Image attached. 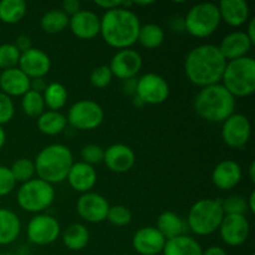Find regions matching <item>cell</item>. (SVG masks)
<instances>
[{
	"mask_svg": "<svg viewBox=\"0 0 255 255\" xmlns=\"http://www.w3.org/2000/svg\"><path fill=\"white\" fill-rule=\"evenodd\" d=\"M61 234V226L55 217L40 213L30 219L26 227V236L35 246H49L56 242Z\"/></svg>",
	"mask_w": 255,
	"mask_h": 255,
	"instance_id": "obj_11",
	"label": "cell"
},
{
	"mask_svg": "<svg viewBox=\"0 0 255 255\" xmlns=\"http://www.w3.org/2000/svg\"><path fill=\"white\" fill-rule=\"evenodd\" d=\"M227 60L213 44H203L193 47L184 60V74L189 82L201 89L221 84Z\"/></svg>",
	"mask_w": 255,
	"mask_h": 255,
	"instance_id": "obj_1",
	"label": "cell"
},
{
	"mask_svg": "<svg viewBox=\"0 0 255 255\" xmlns=\"http://www.w3.org/2000/svg\"><path fill=\"white\" fill-rule=\"evenodd\" d=\"M90 232L86 226L81 223H74L67 227L62 233V243L69 251H82L89 244Z\"/></svg>",
	"mask_w": 255,
	"mask_h": 255,
	"instance_id": "obj_29",
	"label": "cell"
},
{
	"mask_svg": "<svg viewBox=\"0 0 255 255\" xmlns=\"http://www.w3.org/2000/svg\"><path fill=\"white\" fill-rule=\"evenodd\" d=\"M0 255H11V254H9V253H0Z\"/></svg>",
	"mask_w": 255,
	"mask_h": 255,
	"instance_id": "obj_54",
	"label": "cell"
},
{
	"mask_svg": "<svg viewBox=\"0 0 255 255\" xmlns=\"http://www.w3.org/2000/svg\"><path fill=\"white\" fill-rule=\"evenodd\" d=\"M222 125V138L227 146L238 149L248 144L252 136V125L246 115H231Z\"/></svg>",
	"mask_w": 255,
	"mask_h": 255,
	"instance_id": "obj_12",
	"label": "cell"
},
{
	"mask_svg": "<svg viewBox=\"0 0 255 255\" xmlns=\"http://www.w3.org/2000/svg\"><path fill=\"white\" fill-rule=\"evenodd\" d=\"M21 232V222L11 209L0 208V246L14 243Z\"/></svg>",
	"mask_w": 255,
	"mask_h": 255,
	"instance_id": "obj_25",
	"label": "cell"
},
{
	"mask_svg": "<svg viewBox=\"0 0 255 255\" xmlns=\"http://www.w3.org/2000/svg\"><path fill=\"white\" fill-rule=\"evenodd\" d=\"M244 32H246L248 39L252 41V44L255 45V17H252V19L248 20L247 30Z\"/></svg>",
	"mask_w": 255,
	"mask_h": 255,
	"instance_id": "obj_48",
	"label": "cell"
},
{
	"mask_svg": "<svg viewBox=\"0 0 255 255\" xmlns=\"http://www.w3.org/2000/svg\"><path fill=\"white\" fill-rule=\"evenodd\" d=\"M248 176H249V179H251L252 183H254L255 182V162L254 161H252L251 164H249Z\"/></svg>",
	"mask_w": 255,
	"mask_h": 255,
	"instance_id": "obj_51",
	"label": "cell"
},
{
	"mask_svg": "<svg viewBox=\"0 0 255 255\" xmlns=\"http://www.w3.org/2000/svg\"><path fill=\"white\" fill-rule=\"evenodd\" d=\"M42 97L45 107H47L50 111H60L66 105L69 95L66 87L61 82H50L42 92Z\"/></svg>",
	"mask_w": 255,
	"mask_h": 255,
	"instance_id": "obj_32",
	"label": "cell"
},
{
	"mask_svg": "<svg viewBox=\"0 0 255 255\" xmlns=\"http://www.w3.org/2000/svg\"><path fill=\"white\" fill-rule=\"evenodd\" d=\"M104 163L114 173H126L136 163V154L127 144L115 143L105 149Z\"/></svg>",
	"mask_w": 255,
	"mask_h": 255,
	"instance_id": "obj_18",
	"label": "cell"
},
{
	"mask_svg": "<svg viewBox=\"0 0 255 255\" xmlns=\"http://www.w3.org/2000/svg\"><path fill=\"white\" fill-rule=\"evenodd\" d=\"M236 110V97L222 84L201 89L194 99V111L201 119L223 124Z\"/></svg>",
	"mask_w": 255,
	"mask_h": 255,
	"instance_id": "obj_3",
	"label": "cell"
},
{
	"mask_svg": "<svg viewBox=\"0 0 255 255\" xmlns=\"http://www.w3.org/2000/svg\"><path fill=\"white\" fill-rule=\"evenodd\" d=\"M70 17L61 9L49 10L42 15L40 26L47 34H60L69 27Z\"/></svg>",
	"mask_w": 255,
	"mask_h": 255,
	"instance_id": "obj_33",
	"label": "cell"
},
{
	"mask_svg": "<svg viewBox=\"0 0 255 255\" xmlns=\"http://www.w3.org/2000/svg\"><path fill=\"white\" fill-rule=\"evenodd\" d=\"M104 154H105V148H102L101 146L95 143L86 144V146L82 147L81 149V159L85 163L90 164V166L94 167L95 164H99L101 162H104Z\"/></svg>",
	"mask_w": 255,
	"mask_h": 255,
	"instance_id": "obj_40",
	"label": "cell"
},
{
	"mask_svg": "<svg viewBox=\"0 0 255 255\" xmlns=\"http://www.w3.org/2000/svg\"><path fill=\"white\" fill-rule=\"evenodd\" d=\"M247 204H248V211L251 213H255V192L253 191L251 196L247 198Z\"/></svg>",
	"mask_w": 255,
	"mask_h": 255,
	"instance_id": "obj_50",
	"label": "cell"
},
{
	"mask_svg": "<svg viewBox=\"0 0 255 255\" xmlns=\"http://www.w3.org/2000/svg\"><path fill=\"white\" fill-rule=\"evenodd\" d=\"M37 128L46 136H57L62 133L67 127V120L60 111L45 110L36 120Z\"/></svg>",
	"mask_w": 255,
	"mask_h": 255,
	"instance_id": "obj_28",
	"label": "cell"
},
{
	"mask_svg": "<svg viewBox=\"0 0 255 255\" xmlns=\"http://www.w3.org/2000/svg\"><path fill=\"white\" fill-rule=\"evenodd\" d=\"M169 85L161 75L147 72L137 79L136 95L143 105H161L169 97Z\"/></svg>",
	"mask_w": 255,
	"mask_h": 255,
	"instance_id": "obj_10",
	"label": "cell"
},
{
	"mask_svg": "<svg viewBox=\"0 0 255 255\" xmlns=\"http://www.w3.org/2000/svg\"><path fill=\"white\" fill-rule=\"evenodd\" d=\"M156 228L164 237V239L168 241V239L186 234L188 227H187V222L181 216L174 212L167 211L159 214Z\"/></svg>",
	"mask_w": 255,
	"mask_h": 255,
	"instance_id": "obj_26",
	"label": "cell"
},
{
	"mask_svg": "<svg viewBox=\"0 0 255 255\" xmlns=\"http://www.w3.org/2000/svg\"><path fill=\"white\" fill-rule=\"evenodd\" d=\"M253 46L254 45L248 39L246 32L232 31L222 39L221 44L218 45V49L227 61H232V60L248 56Z\"/></svg>",
	"mask_w": 255,
	"mask_h": 255,
	"instance_id": "obj_22",
	"label": "cell"
},
{
	"mask_svg": "<svg viewBox=\"0 0 255 255\" xmlns=\"http://www.w3.org/2000/svg\"><path fill=\"white\" fill-rule=\"evenodd\" d=\"M153 1L148 0V1H133V5H141V6H147V5H152Z\"/></svg>",
	"mask_w": 255,
	"mask_h": 255,
	"instance_id": "obj_53",
	"label": "cell"
},
{
	"mask_svg": "<svg viewBox=\"0 0 255 255\" xmlns=\"http://www.w3.org/2000/svg\"><path fill=\"white\" fill-rule=\"evenodd\" d=\"M37 178L52 184L66 181L67 173L74 164L71 149L61 143L44 147L34 161Z\"/></svg>",
	"mask_w": 255,
	"mask_h": 255,
	"instance_id": "obj_4",
	"label": "cell"
},
{
	"mask_svg": "<svg viewBox=\"0 0 255 255\" xmlns=\"http://www.w3.org/2000/svg\"><path fill=\"white\" fill-rule=\"evenodd\" d=\"M110 203L102 194L87 192L81 194L76 202L77 214L87 223H102L106 221Z\"/></svg>",
	"mask_w": 255,
	"mask_h": 255,
	"instance_id": "obj_13",
	"label": "cell"
},
{
	"mask_svg": "<svg viewBox=\"0 0 255 255\" xmlns=\"http://www.w3.org/2000/svg\"><path fill=\"white\" fill-rule=\"evenodd\" d=\"M15 115V106L11 97L0 91V126L7 124Z\"/></svg>",
	"mask_w": 255,
	"mask_h": 255,
	"instance_id": "obj_42",
	"label": "cell"
},
{
	"mask_svg": "<svg viewBox=\"0 0 255 255\" xmlns=\"http://www.w3.org/2000/svg\"><path fill=\"white\" fill-rule=\"evenodd\" d=\"M112 79H114V75H112L109 65L96 66L90 74V82L95 89H105L111 84Z\"/></svg>",
	"mask_w": 255,
	"mask_h": 255,
	"instance_id": "obj_39",
	"label": "cell"
},
{
	"mask_svg": "<svg viewBox=\"0 0 255 255\" xmlns=\"http://www.w3.org/2000/svg\"><path fill=\"white\" fill-rule=\"evenodd\" d=\"M139 27L141 21L136 12L131 9L117 7L102 15L100 35L114 49H131L137 42Z\"/></svg>",
	"mask_w": 255,
	"mask_h": 255,
	"instance_id": "obj_2",
	"label": "cell"
},
{
	"mask_svg": "<svg viewBox=\"0 0 255 255\" xmlns=\"http://www.w3.org/2000/svg\"><path fill=\"white\" fill-rule=\"evenodd\" d=\"M106 221H109L114 227H126L131 223L132 213L126 206H112L110 207Z\"/></svg>",
	"mask_w": 255,
	"mask_h": 255,
	"instance_id": "obj_38",
	"label": "cell"
},
{
	"mask_svg": "<svg viewBox=\"0 0 255 255\" xmlns=\"http://www.w3.org/2000/svg\"><path fill=\"white\" fill-rule=\"evenodd\" d=\"M142 56L138 51L133 49H124L116 51L110 61V70L114 77L122 80L134 79L142 69Z\"/></svg>",
	"mask_w": 255,
	"mask_h": 255,
	"instance_id": "obj_15",
	"label": "cell"
},
{
	"mask_svg": "<svg viewBox=\"0 0 255 255\" xmlns=\"http://www.w3.org/2000/svg\"><path fill=\"white\" fill-rule=\"evenodd\" d=\"M5 142H6V133H5V129L2 128V126H0V149L4 147Z\"/></svg>",
	"mask_w": 255,
	"mask_h": 255,
	"instance_id": "obj_52",
	"label": "cell"
},
{
	"mask_svg": "<svg viewBox=\"0 0 255 255\" xmlns=\"http://www.w3.org/2000/svg\"><path fill=\"white\" fill-rule=\"evenodd\" d=\"M164 41V30L154 22L141 25L138 31L137 42L147 50H154L161 46Z\"/></svg>",
	"mask_w": 255,
	"mask_h": 255,
	"instance_id": "obj_30",
	"label": "cell"
},
{
	"mask_svg": "<svg viewBox=\"0 0 255 255\" xmlns=\"http://www.w3.org/2000/svg\"><path fill=\"white\" fill-rule=\"evenodd\" d=\"M66 181L75 192L81 194L91 192L97 182L96 169L82 161L74 162L67 173Z\"/></svg>",
	"mask_w": 255,
	"mask_h": 255,
	"instance_id": "obj_21",
	"label": "cell"
},
{
	"mask_svg": "<svg viewBox=\"0 0 255 255\" xmlns=\"http://www.w3.org/2000/svg\"><path fill=\"white\" fill-rule=\"evenodd\" d=\"M202 255H228V254H227V252L224 251L222 247L212 246L209 247V248H207L206 251H203Z\"/></svg>",
	"mask_w": 255,
	"mask_h": 255,
	"instance_id": "obj_49",
	"label": "cell"
},
{
	"mask_svg": "<svg viewBox=\"0 0 255 255\" xmlns=\"http://www.w3.org/2000/svg\"><path fill=\"white\" fill-rule=\"evenodd\" d=\"M217 5L221 20L232 27L247 24L251 17V7L246 0H222Z\"/></svg>",
	"mask_w": 255,
	"mask_h": 255,
	"instance_id": "obj_23",
	"label": "cell"
},
{
	"mask_svg": "<svg viewBox=\"0 0 255 255\" xmlns=\"http://www.w3.org/2000/svg\"><path fill=\"white\" fill-rule=\"evenodd\" d=\"M0 90L9 97L24 96L30 90V79L19 67L4 70L0 74Z\"/></svg>",
	"mask_w": 255,
	"mask_h": 255,
	"instance_id": "obj_24",
	"label": "cell"
},
{
	"mask_svg": "<svg viewBox=\"0 0 255 255\" xmlns=\"http://www.w3.org/2000/svg\"><path fill=\"white\" fill-rule=\"evenodd\" d=\"M17 67L30 80L40 79L49 74L51 69V59L44 50L32 46L31 49L21 52Z\"/></svg>",
	"mask_w": 255,
	"mask_h": 255,
	"instance_id": "obj_16",
	"label": "cell"
},
{
	"mask_svg": "<svg viewBox=\"0 0 255 255\" xmlns=\"http://www.w3.org/2000/svg\"><path fill=\"white\" fill-rule=\"evenodd\" d=\"M164 244L166 239L156 227L139 228L132 238V247L139 255H159Z\"/></svg>",
	"mask_w": 255,
	"mask_h": 255,
	"instance_id": "obj_19",
	"label": "cell"
},
{
	"mask_svg": "<svg viewBox=\"0 0 255 255\" xmlns=\"http://www.w3.org/2000/svg\"><path fill=\"white\" fill-rule=\"evenodd\" d=\"M223 218L222 199L204 198L197 201L191 207L186 222L192 233L206 237L218 231Z\"/></svg>",
	"mask_w": 255,
	"mask_h": 255,
	"instance_id": "obj_5",
	"label": "cell"
},
{
	"mask_svg": "<svg viewBox=\"0 0 255 255\" xmlns=\"http://www.w3.org/2000/svg\"><path fill=\"white\" fill-rule=\"evenodd\" d=\"M55 194L56 193L52 184L36 177L20 186L16 193V201L22 211L40 214L54 203Z\"/></svg>",
	"mask_w": 255,
	"mask_h": 255,
	"instance_id": "obj_8",
	"label": "cell"
},
{
	"mask_svg": "<svg viewBox=\"0 0 255 255\" xmlns=\"http://www.w3.org/2000/svg\"><path fill=\"white\" fill-rule=\"evenodd\" d=\"M105 119V111L97 102L92 100L76 101L67 111V125L79 131H92L101 126Z\"/></svg>",
	"mask_w": 255,
	"mask_h": 255,
	"instance_id": "obj_9",
	"label": "cell"
},
{
	"mask_svg": "<svg viewBox=\"0 0 255 255\" xmlns=\"http://www.w3.org/2000/svg\"><path fill=\"white\" fill-rule=\"evenodd\" d=\"M221 84L234 97H248L255 91V60L251 56L227 61Z\"/></svg>",
	"mask_w": 255,
	"mask_h": 255,
	"instance_id": "obj_6",
	"label": "cell"
},
{
	"mask_svg": "<svg viewBox=\"0 0 255 255\" xmlns=\"http://www.w3.org/2000/svg\"><path fill=\"white\" fill-rule=\"evenodd\" d=\"M222 209H223L224 216H231V214L247 216L248 213L247 198L239 194H232L226 199H222Z\"/></svg>",
	"mask_w": 255,
	"mask_h": 255,
	"instance_id": "obj_36",
	"label": "cell"
},
{
	"mask_svg": "<svg viewBox=\"0 0 255 255\" xmlns=\"http://www.w3.org/2000/svg\"><path fill=\"white\" fill-rule=\"evenodd\" d=\"M203 248L192 237L183 234L166 241L162 255H202Z\"/></svg>",
	"mask_w": 255,
	"mask_h": 255,
	"instance_id": "obj_27",
	"label": "cell"
},
{
	"mask_svg": "<svg viewBox=\"0 0 255 255\" xmlns=\"http://www.w3.org/2000/svg\"><path fill=\"white\" fill-rule=\"evenodd\" d=\"M136 87H137V79L134 77V79L125 80L122 89H124V91L126 92L127 95H129V96H134V95H136Z\"/></svg>",
	"mask_w": 255,
	"mask_h": 255,
	"instance_id": "obj_47",
	"label": "cell"
},
{
	"mask_svg": "<svg viewBox=\"0 0 255 255\" xmlns=\"http://www.w3.org/2000/svg\"><path fill=\"white\" fill-rule=\"evenodd\" d=\"M243 172L238 162L233 159H224L214 167L212 172V182L222 191H231L236 188L242 181Z\"/></svg>",
	"mask_w": 255,
	"mask_h": 255,
	"instance_id": "obj_20",
	"label": "cell"
},
{
	"mask_svg": "<svg viewBox=\"0 0 255 255\" xmlns=\"http://www.w3.org/2000/svg\"><path fill=\"white\" fill-rule=\"evenodd\" d=\"M27 6L24 0H1L0 1V21L4 24H17L26 15Z\"/></svg>",
	"mask_w": 255,
	"mask_h": 255,
	"instance_id": "obj_31",
	"label": "cell"
},
{
	"mask_svg": "<svg viewBox=\"0 0 255 255\" xmlns=\"http://www.w3.org/2000/svg\"><path fill=\"white\" fill-rule=\"evenodd\" d=\"M21 110L26 116L37 119L46 110L42 94L29 90L24 96H21Z\"/></svg>",
	"mask_w": 255,
	"mask_h": 255,
	"instance_id": "obj_34",
	"label": "cell"
},
{
	"mask_svg": "<svg viewBox=\"0 0 255 255\" xmlns=\"http://www.w3.org/2000/svg\"><path fill=\"white\" fill-rule=\"evenodd\" d=\"M95 5L104 9L105 11H109V10L122 7V0H95Z\"/></svg>",
	"mask_w": 255,
	"mask_h": 255,
	"instance_id": "obj_44",
	"label": "cell"
},
{
	"mask_svg": "<svg viewBox=\"0 0 255 255\" xmlns=\"http://www.w3.org/2000/svg\"><path fill=\"white\" fill-rule=\"evenodd\" d=\"M12 176H14L15 181L20 182V183H25V182L30 181V179L35 178V164L34 161L30 158H19L11 164L10 167Z\"/></svg>",
	"mask_w": 255,
	"mask_h": 255,
	"instance_id": "obj_35",
	"label": "cell"
},
{
	"mask_svg": "<svg viewBox=\"0 0 255 255\" xmlns=\"http://www.w3.org/2000/svg\"><path fill=\"white\" fill-rule=\"evenodd\" d=\"M14 45L16 46V49L19 50L20 52H24L32 47L31 39H30V36H27V35H20V36H17Z\"/></svg>",
	"mask_w": 255,
	"mask_h": 255,
	"instance_id": "obj_45",
	"label": "cell"
},
{
	"mask_svg": "<svg viewBox=\"0 0 255 255\" xmlns=\"http://www.w3.org/2000/svg\"><path fill=\"white\" fill-rule=\"evenodd\" d=\"M184 31L197 39L212 36L222 22L218 5L214 2H199L193 5L183 17Z\"/></svg>",
	"mask_w": 255,
	"mask_h": 255,
	"instance_id": "obj_7",
	"label": "cell"
},
{
	"mask_svg": "<svg viewBox=\"0 0 255 255\" xmlns=\"http://www.w3.org/2000/svg\"><path fill=\"white\" fill-rule=\"evenodd\" d=\"M81 9H82L81 2H80L79 0H64L61 4V10L69 17H71L72 15L79 12Z\"/></svg>",
	"mask_w": 255,
	"mask_h": 255,
	"instance_id": "obj_43",
	"label": "cell"
},
{
	"mask_svg": "<svg viewBox=\"0 0 255 255\" xmlns=\"http://www.w3.org/2000/svg\"><path fill=\"white\" fill-rule=\"evenodd\" d=\"M15 187H16V181L10 171V167L0 164V197L10 194Z\"/></svg>",
	"mask_w": 255,
	"mask_h": 255,
	"instance_id": "obj_41",
	"label": "cell"
},
{
	"mask_svg": "<svg viewBox=\"0 0 255 255\" xmlns=\"http://www.w3.org/2000/svg\"><path fill=\"white\" fill-rule=\"evenodd\" d=\"M218 231L224 244L229 247H241L248 241L251 234V223L247 216L231 214L224 216Z\"/></svg>",
	"mask_w": 255,
	"mask_h": 255,
	"instance_id": "obj_14",
	"label": "cell"
},
{
	"mask_svg": "<svg viewBox=\"0 0 255 255\" xmlns=\"http://www.w3.org/2000/svg\"><path fill=\"white\" fill-rule=\"evenodd\" d=\"M20 55L21 52L16 49L14 44L6 42V44L0 45V69L4 71V70L17 67Z\"/></svg>",
	"mask_w": 255,
	"mask_h": 255,
	"instance_id": "obj_37",
	"label": "cell"
},
{
	"mask_svg": "<svg viewBox=\"0 0 255 255\" xmlns=\"http://www.w3.org/2000/svg\"><path fill=\"white\" fill-rule=\"evenodd\" d=\"M251 255H254V254H251Z\"/></svg>",
	"mask_w": 255,
	"mask_h": 255,
	"instance_id": "obj_55",
	"label": "cell"
},
{
	"mask_svg": "<svg viewBox=\"0 0 255 255\" xmlns=\"http://www.w3.org/2000/svg\"><path fill=\"white\" fill-rule=\"evenodd\" d=\"M69 27L72 34L81 40H92L100 35L101 17L91 10L81 9L70 17Z\"/></svg>",
	"mask_w": 255,
	"mask_h": 255,
	"instance_id": "obj_17",
	"label": "cell"
},
{
	"mask_svg": "<svg viewBox=\"0 0 255 255\" xmlns=\"http://www.w3.org/2000/svg\"><path fill=\"white\" fill-rule=\"evenodd\" d=\"M46 86L47 84L46 81H45L44 77L30 80V90H32V91H36L39 92V94H42V92L45 91V89H46Z\"/></svg>",
	"mask_w": 255,
	"mask_h": 255,
	"instance_id": "obj_46",
	"label": "cell"
}]
</instances>
